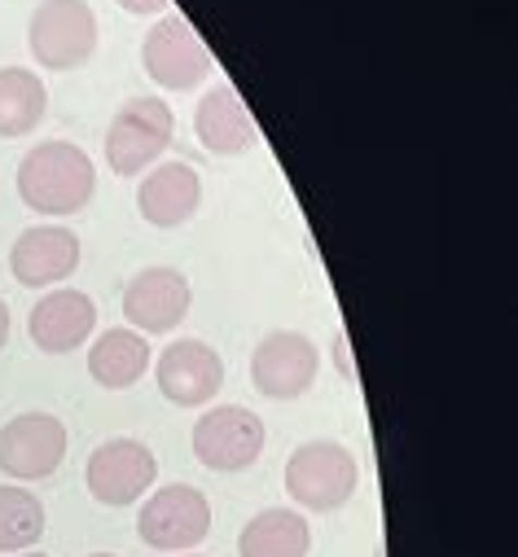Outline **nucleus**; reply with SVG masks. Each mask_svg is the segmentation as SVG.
Here are the masks:
<instances>
[{
	"mask_svg": "<svg viewBox=\"0 0 518 557\" xmlns=\"http://www.w3.org/2000/svg\"><path fill=\"white\" fill-rule=\"evenodd\" d=\"M97 194L92 159L71 141H40L18 163V198L40 215H75Z\"/></svg>",
	"mask_w": 518,
	"mask_h": 557,
	"instance_id": "nucleus-1",
	"label": "nucleus"
},
{
	"mask_svg": "<svg viewBox=\"0 0 518 557\" xmlns=\"http://www.w3.org/2000/svg\"><path fill=\"white\" fill-rule=\"evenodd\" d=\"M176 132V114L163 97H127L106 127V163L114 176H141L155 168Z\"/></svg>",
	"mask_w": 518,
	"mask_h": 557,
	"instance_id": "nucleus-2",
	"label": "nucleus"
},
{
	"mask_svg": "<svg viewBox=\"0 0 518 557\" xmlns=\"http://www.w3.org/2000/svg\"><path fill=\"white\" fill-rule=\"evenodd\" d=\"M356 487H360V466L334 440H308L286 461V492L295 505H304L312 513L343 509L356 496Z\"/></svg>",
	"mask_w": 518,
	"mask_h": 557,
	"instance_id": "nucleus-3",
	"label": "nucleus"
},
{
	"mask_svg": "<svg viewBox=\"0 0 518 557\" xmlns=\"http://www.w3.org/2000/svg\"><path fill=\"white\" fill-rule=\"evenodd\" d=\"M32 58L45 71H75L97 53V14L88 0H40L27 27Z\"/></svg>",
	"mask_w": 518,
	"mask_h": 557,
	"instance_id": "nucleus-4",
	"label": "nucleus"
},
{
	"mask_svg": "<svg viewBox=\"0 0 518 557\" xmlns=\"http://www.w3.org/2000/svg\"><path fill=\"white\" fill-rule=\"evenodd\" d=\"M264 440L269 435H264L259 412H250L242 404H215L194 426V457L215 474H237L259 461Z\"/></svg>",
	"mask_w": 518,
	"mask_h": 557,
	"instance_id": "nucleus-5",
	"label": "nucleus"
},
{
	"mask_svg": "<svg viewBox=\"0 0 518 557\" xmlns=\"http://www.w3.org/2000/svg\"><path fill=\"white\" fill-rule=\"evenodd\" d=\"M137 535L150 544V548H163V553H185V548H198L207 535H211V505L198 487L189 483H168L159 487L141 513H137Z\"/></svg>",
	"mask_w": 518,
	"mask_h": 557,
	"instance_id": "nucleus-6",
	"label": "nucleus"
},
{
	"mask_svg": "<svg viewBox=\"0 0 518 557\" xmlns=\"http://www.w3.org/2000/svg\"><path fill=\"white\" fill-rule=\"evenodd\" d=\"M159 479V461L141 440H106L101 448H92L88 466H84V483L92 492L97 505L123 509L137 505Z\"/></svg>",
	"mask_w": 518,
	"mask_h": 557,
	"instance_id": "nucleus-7",
	"label": "nucleus"
},
{
	"mask_svg": "<svg viewBox=\"0 0 518 557\" xmlns=\"http://www.w3.org/2000/svg\"><path fill=\"white\" fill-rule=\"evenodd\" d=\"M321 369V351L299 330H273L250 351V382L269 399H299Z\"/></svg>",
	"mask_w": 518,
	"mask_h": 557,
	"instance_id": "nucleus-8",
	"label": "nucleus"
},
{
	"mask_svg": "<svg viewBox=\"0 0 518 557\" xmlns=\"http://www.w3.org/2000/svg\"><path fill=\"white\" fill-rule=\"evenodd\" d=\"M141 66L159 88L189 92L211 75V53H207L202 36L189 27V18L168 14L150 27V36L141 45Z\"/></svg>",
	"mask_w": 518,
	"mask_h": 557,
	"instance_id": "nucleus-9",
	"label": "nucleus"
},
{
	"mask_svg": "<svg viewBox=\"0 0 518 557\" xmlns=\"http://www.w3.org/2000/svg\"><path fill=\"white\" fill-rule=\"evenodd\" d=\"M66 461V426L53 412H18L0 431V470L18 483L49 479Z\"/></svg>",
	"mask_w": 518,
	"mask_h": 557,
	"instance_id": "nucleus-10",
	"label": "nucleus"
},
{
	"mask_svg": "<svg viewBox=\"0 0 518 557\" xmlns=\"http://www.w3.org/2000/svg\"><path fill=\"white\" fill-rule=\"evenodd\" d=\"M194 290L176 268H141L123 290V317L137 334H172L189 317Z\"/></svg>",
	"mask_w": 518,
	"mask_h": 557,
	"instance_id": "nucleus-11",
	"label": "nucleus"
},
{
	"mask_svg": "<svg viewBox=\"0 0 518 557\" xmlns=\"http://www.w3.org/2000/svg\"><path fill=\"white\" fill-rule=\"evenodd\" d=\"M155 382L163 391V399H172L176 408H202L220 395L224 386V360L211 343L202 338H181L172 343L159 364H155Z\"/></svg>",
	"mask_w": 518,
	"mask_h": 557,
	"instance_id": "nucleus-12",
	"label": "nucleus"
},
{
	"mask_svg": "<svg viewBox=\"0 0 518 557\" xmlns=\"http://www.w3.org/2000/svg\"><path fill=\"white\" fill-rule=\"evenodd\" d=\"M75 268H79V237L62 224H36V228L18 233V242L10 250V272L27 290L58 286Z\"/></svg>",
	"mask_w": 518,
	"mask_h": 557,
	"instance_id": "nucleus-13",
	"label": "nucleus"
},
{
	"mask_svg": "<svg viewBox=\"0 0 518 557\" xmlns=\"http://www.w3.org/2000/svg\"><path fill=\"white\" fill-rule=\"evenodd\" d=\"M27 330H32V343L45 356H66V351H75V347H84L92 338L97 304L84 290H53L32 308Z\"/></svg>",
	"mask_w": 518,
	"mask_h": 557,
	"instance_id": "nucleus-14",
	"label": "nucleus"
},
{
	"mask_svg": "<svg viewBox=\"0 0 518 557\" xmlns=\"http://www.w3.org/2000/svg\"><path fill=\"white\" fill-rule=\"evenodd\" d=\"M202 202V176L189 163H159L137 189V211L155 228H181Z\"/></svg>",
	"mask_w": 518,
	"mask_h": 557,
	"instance_id": "nucleus-15",
	"label": "nucleus"
},
{
	"mask_svg": "<svg viewBox=\"0 0 518 557\" xmlns=\"http://www.w3.org/2000/svg\"><path fill=\"white\" fill-rule=\"evenodd\" d=\"M194 132H198L202 150H211V154H242V150L255 146V136H259L250 110L242 106V97H237L229 84H215V88L198 101V110H194Z\"/></svg>",
	"mask_w": 518,
	"mask_h": 557,
	"instance_id": "nucleus-16",
	"label": "nucleus"
},
{
	"mask_svg": "<svg viewBox=\"0 0 518 557\" xmlns=\"http://www.w3.org/2000/svg\"><path fill=\"white\" fill-rule=\"evenodd\" d=\"M308 548H312V527L299 509L286 505L255 513L237 535L242 557H308Z\"/></svg>",
	"mask_w": 518,
	"mask_h": 557,
	"instance_id": "nucleus-17",
	"label": "nucleus"
},
{
	"mask_svg": "<svg viewBox=\"0 0 518 557\" xmlns=\"http://www.w3.org/2000/svg\"><path fill=\"white\" fill-rule=\"evenodd\" d=\"M150 369V343L137 330H106L88 347V373L106 391H127L137 386Z\"/></svg>",
	"mask_w": 518,
	"mask_h": 557,
	"instance_id": "nucleus-18",
	"label": "nucleus"
},
{
	"mask_svg": "<svg viewBox=\"0 0 518 557\" xmlns=\"http://www.w3.org/2000/svg\"><path fill=\"white\" fill-rule=\"evenodd\" d=\"M49 110V92L36 71L0 66V136H27L40 127Z\"/></svg>",
	"mask_w": 518,
	"mask_h": 557,
	"instance_id": "nucleus-19",
	"label": "nucleus"
},
{
	"mask_svg": "<svg viewBox=\"0 0 518 557\" xmlns=\"http://www.w3.org/2000/svg\"><path fill=\"white\" fill-rule=\"evenodd\" d=\"M40 535H45V505L27 487L0 483V557L36 548Z\"/></svg>",
	"mask_w": 518,
	"mask_h": 557,
	"instance_id": "nucleus-20",
	"label": "nucleus"
},
{
	"mask_svg": "<svg viewBox=\"0 0 518 557\" xmlns=\"http://www.w3.org/2000/svg\"><path fill=\"white\" fill-rule=\"evenodd\" d=\"M334 360H338V373L347 382H356V364H351V351H347V334H334Z\"/></svg>",
	"mask_w": 518,
	"mask_h": 557,
	"instance_id": "nucleus-21",
	"label": "nucleus"
},
{
	"mask_svg": "<svg viewBox=\"0 0 518 557\" xmlns=\"http://www.w3.org/2000/svg\"><path fill=\"white\" fill-rule=\"evenodd\" d=\"M119 5H123L127 14H141V18H146V14H163L168 0H119Z\"/></svg>",
	"mask_w": 518,
	"mask_h": 557,
	"instance_id": "nucleus-22",
	"label": "nucleus"
},
{
	"mask_svg": "<svg viewBox=\"0 0 518 557\" xmlns=\"http://www.w3.org/2000/svg\"><path fill=\"white\" fill-rule=\"evenodd\" d=\"M5 343H10V308L0 299V351H5Z\"/></svg>",
	"mask_w": 518,
	"mask_h": 557,
	"instance_id": "nucleus-23",
	"label": "nucleus"
},
{
	"mask_svg": "<svg viewBox=\"0 0 518 557\" xmlns=\"http://www.w3.org/2000/svg\"><path fill=\"white\" fill-rule=\"evenodd\" d=\"M5 557H49V553H32V548H27V553H5Z\"/></svg>",
	"mask_w": 518,
	"mask_h": 557,
	"instance_id": "nucleus-24",
	"label": "nucleus"
},
{
	"mask_svg": "<svg viewBox=\"0 0 518 557\" xmlns=\"http://www.w3.org/2000/svg\"><path fill=\"white\" fill-rule=\"evenodd\" d=\"M88 557H114V553H88Z\"/></svg>",
	"mask_w": 518,
	"mask_h": 557,
	"instance_id": "nucleus-25",
	"label": "nucleus"
},
{
	"mask_svg": "<svg viewBox=\"0 0 518 557\" xmlns=\"http://www.w3.org/2000/svg\"><path fill=\"white\" fill-rule=\"evenodd\" d=\"M176 557H198V553H176Z\"/></svg>",
	"mask_w": 518,
	"mask_h": 557,
	"instance_id": "nucleus-26",
	"label": "nucleus"
}]
</instances>
